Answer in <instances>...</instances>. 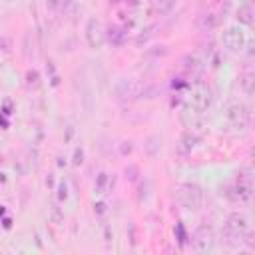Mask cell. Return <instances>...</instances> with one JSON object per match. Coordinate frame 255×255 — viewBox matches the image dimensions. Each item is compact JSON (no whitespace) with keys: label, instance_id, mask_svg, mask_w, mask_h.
<instances>
[{"label":"cell","instance_id":"17","mask_svg":"<svg viewBox=\"0 0 255 255\" xmlns=\"http://www.w3.org/2000/svg\"><path fill=\"white\" fill-rule=\"evenodd\" d=\"M82 161H84V149L82 147H76L74 149V155H72V163L74 165H82Z\"/></svg>","mask_w":255,"mask_h":255},{"label":"cell","instance_id":"22","mask_svg":"<svg viewBox=\"0 0 255 255\" xmlns=\"http://www.w3.org/2000/svg\"><path fill=\"white\" fill-rule=\"evenodd\" d=\"M241 4H253V0H239Z\"/></svg>","mask_w":255,"mask_h":255},{"label":"cell","instance_id":"18","mask_svg":"<svg viewBox=\"0 0 255 255\" xmlns=\"http://www.w3.org/2000/svg\"><path fill=\"white\" fill-rule=\"evenodd\" d=\"M66 199H68V185L66 181H62L58 185V201H66Z\"/></svg>","mask_w":255,"mask_h":255},{"label":"cell","instance_id":"5","mask_svg":"<svg viewBox=\"0 0 255 255\" xmlns=\"http://www.w3.org/2000/svg\"><path fill=\"white\" fill-rule=\"evenodd\" d=\"M84 36H86V42L90 44V48H94V50H100L106 42V30H104L102 22L94 16L88 18L86 28H84Z\"/></svg>","mask_w":255,"mask_h":255},{"label":"cell","instance_id":"4","mask_svg":"<svg viewBox=\"0 0 255 255\" xmlns=\"http://www.w3.org/2000/svg\"><path fill=\"white\" fill-rule=\"evenodd\" d=\"M213 102V94H211V88L205 86V84H195L191 94H189V108H193L195 112L203 114Z\"/></svg>","mask_w":255,"mask_h":255},{"label":"cell","instance_id":"23","mask_svg":"<svg viewBox=\"0 0 255 255\" xmlns=\"http://www.w3.org/2000/svg\"><path fill=\"white\" fill-rule=\"evenodd\" d=\"M110 2H120V0H110Z\"/></svg>","mask_w":255,"mask_h":255},{"label":"cell","instance_id":"20","mask_svg":"<svg viewBox=\"0 0 255 255\" xmlns=\"http://www.w3.org/2000/svg\"><path fill=\"white\" fill-rule=\"evenodd\" d=\"M62 4H64V0H46V6H48L50 10H58Z\"/></svg>","mask_w":255,"mask_h":255},{"label":"cell","instance_id":"1","mask_svg":"<svg viewBox=\"0 0 255 255\" xmlns=\"http://www.w3.org/2000/svg\"><path fill=\"white\" fill-rule=\"evenodd\" d=\"M225 233L229 237H235V239H243L251 233V223H249V217L241 211H233L227 215L225 219Z\"/></svg>","mask_w":255,"mask_h":255},{"label":"cell","instance_id":"15","mask_svg":"<svg viewBox=\"0 0 255 255\" xmlns=\"http://www.w3.org/2000/svg\"><path fill=\"white\" fill-rule=\"evenodd\" d=\"M239 84H241V88H243L245 94H253V84H255V80H253V74H251V72L241 74Z\"/></svg>","mask_w":255,"mask_h":255},{"label":"cell","instance_id":"2","mask_svg":"<svg viewBox=\"0 0 255 255\" xmlns=\"http://www.w3.org/2000/svg\"><path fill=\"white\" fill-rule=\"evenodd\" d=\"M225 120H227V124H229L233 129L245 131L247 126H249V122H251V112H249V108H247L245 104L235 102V104H231V106L225 110Z\"/></svg>","mask_w":255,"mask_h":255},{"label":"cell","instance_id":"8","mask_svg":"<svg viewBox=\"0 0 255 255\" xmlns=\"http://www.w3.org/2000/svg\"><path fill=\"white\" fill-rule=\"evenodd\" d=\"M229 197L233 201H239V203H249L253 199V183L251 181H241L237 179V183L231 187L229 191Z\"/></svg>","mask_w":255,"mask_h":255},{"label":"cell","instance_id":"21","mask_svg":"<svg viewBox=\"0 0 255 255\" xmlns=\"http://www.w3.org/2000/svg\"><path fill=\"white\" fill-rule=\"evenodd\" d=\"M94 211H96L98 215H104V213H106V203H102V201L96 203V205H94Z\"/></svg>","mask_w":255,"mask_h":255},{"label":"cell","instance_id":"6","mask_svg":"<svg viewBox=\"0 0 255 255\" xmlns=\"http://www.w3.org/2000/svg\"><path fill=\"white\" fill-rule=\"evenodd\" d=\"M221 42H223V46H225L227 50H231V52H241V50L245 48V44H247V36H245V32H243L239 26H229V28L223 30Z\"/></svg>","mask_w":255,"mask_h":255},{"label":"cell","instance_id":"14","mask_svg":"<svg viewBox=\"0 0 255 255\" xmlns=\"http://www.w3.org/2000/svg\"><path fill=\"white\" fill-rule=\"evenodd\" d=\"M110 185H112L110 175H108L106 171L98 173V177H96V191H98V193H106V191L110 189Z\"/></svg>","mask_w":255,"mask_h":255},{"label":"cell","instance_id":"13","mask_svg":"<svg viewBox=\"0 0 255 255\" xmlns=\"http://www.w3.org/2000/svg\"><path fill=\"white\" fill-rule=\"evenodd\" d=\"M175 6V0H151V8L157 14H167Z\"/></svg>","mask_w":255,"mask_h":255},{"label":"cell","instance_id":"11","mask_svg":"<svg viewBox=\"0 0 255 255\" xmlns=\"http://www.w3.org/2000/svg\"><path fill=\"white\" fill-rule=\"evenodd\" d=\"M106 38H108L114 46H122V44H124V40H126V32H124V28L114 26V28H110V30H108Z\"/></svg>","mask_w":255,"mask_h":255},{"label":"cell","instance_id":"9","mask_svg":"<svg viewBox=\"0 0 255 255\" xmlns=\"http://www.w3.org/2000/svg\"><path fill=\"white\" fill-rule=\"evenodd\" d=\"M137 92H139V84L133 82V80H129V78H122V80H118V84H116V94H118V98H122V100L133 98V96H137Z\"/></svg>","mask_w":255,"mask_h":255},{"label":"cell","instance_id":"3","mask_svg":"<svg viewBox=\"0 0 255 255\" xmlns=\"http://www.w3.org/2000/svg\"><path fill=\"white\" fill-rule=\"evenodd\" d=\"M175 197H177V201H179L185 209H191V211L199 209V207H201V201H203L201 189H199L197 185H193V183H181V185L177 187V191H175Z\"/></svg>","mask_w":255,"mask_h":255},{"label":"cell","instance_id":"19","mask_svg":"<svg viewBox=\"0 0 255 255\" xmlns=\"http://www.w3.org/2000/svg\"><path fill=\"white\" fill-rule=\"evenodd\" d=\"M28 84H30V86H34V88H36V86L40 84V78H38V72H28Z\"/></svg>","mask_w":255,"mask_h":255},{"label":"cell","instance_id":"7","mask_svg":"<svg viewBox=\"0 0 255 255\" xmlns=\"http://www.w3.org/2000/svg\"><path fill=\"white\" fill-rule=\"evenodd\" d=\"M213 245H215V239H213V231L209 229V227H199L197 229V233H195V237H193V247H195V251H201V253H207V251H211L213 249Z\"/></svg>","mask_w":255,"mask_h":255},{"label":"cell","instance_id":"16","mask_svg":"<svg viewBox=\"0 0 255 255\" xmlns=\"http://www.w3.org/2000/svg\"><path fill=\"white\" fill-rule=\"evenodd\" d=\"M195 141H197V137H195V135H189V133H187V135H183V139H181V143H183V145H181V151H183V153L191 151V149H193V145H195Z\"/></svg>","mask_w":255,"mask_h":255},{"label":"cell","instance_id":"10","mask_svg":"<svg viewBox=\"0 0 255 255\" xmlns=\"http://www.w3.org/2000/svg\"><path fill=\"white\" fill-rule=\"evenodd\" d=\"M253 20H255L253 4H239V8H237V22L245 24V26H251Z\"/></svg>","mask_w":255,"mask_h":255},{"label":"cell","instance_id":"12","mask_svg":"<svg viewBox=\"0 0 255 255\" xmlns=\"http://www.w3.org/2000/svg\"><path fill=\"white\" fill-rule=\"evenodd\" d=\"M217 24H219V16H215L213 12H207V14H203V16L199 18V26H201L203 30H213Z\"/></svg>","mask_w":255,"mask_h":255}]
</instances>
